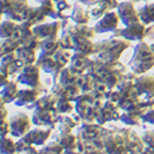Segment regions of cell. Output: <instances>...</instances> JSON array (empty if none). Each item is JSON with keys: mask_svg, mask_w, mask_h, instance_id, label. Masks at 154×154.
<instances>
[{"mask_svg": "<svg viewBox=\"0 0 154 154\" xmlns=\"http://www.w3.org/2000/svg\"><path fill=\"white\" fill-rule=\"evenodd\" d=\"M42 49H43V51L46 52V54H51L52 51H54L56 49H57V42L54 43V41L51 37H49L48 39V42H43L42 43Z\"/></svg>", "mask_w": 154, "mask_h": 154, "instance_id": "obj_15", "label": "cell"}, {"mask_svg": "<svg viewBox=\"0 0 154 154\" xmlns=\"http://www.w3.org/2000/svg\"><path fill=\"white\" fill-rule=\"evenodd\" d=\"M58 24L57 23H51V24H43V26H38L35 28V35L37 36H49L51 37V35L54 34V31H57Z\"/></svg>", "mask_w": 154, "mask_h": 154, "instance_id": "obj_8", "label": "cell"}, {"mask_svg": "<svg viewBox=\"0 0 154 154\" xmlns=\"http://www.w3.org/2000/svg\"><path fill=\"white\" fill-rule=\"evenodd\" d=\"M118 13L121 16L122 22L125 23L126 26L132 24V23L139 22V16L137 15L134 8L130 2H123L118 6Z\"/></svg>", "mask_w": 154, "mask_h": 154, "instance_id": "obj_3", "label": "cell"}, {"mask_svg": "<svg viewBox=\"0 0 154 154\" xmlns=\"http://www.w3.org/2000/svg\"><path fill=\"white\" fill-rule=\"evenodd\" d=\"M143 118H144V119H146V121H148V122L154 123V111L153 110H152V111H149V112H148L146 116H144Z\"/></svg>", "mask_w": 154, "mask_h": 154, "instance_id": "obj_16", "label": "cell"}, {"mask_svg": "<svg viewBox=\"0 0 154 154\" xmlns=\"http://www.w3.org/2000/svg\"><path fill=\"white\" fill-rule=\"evenodd\" d=\"M140 17L144 22H152L154 21V5H148L146 7L140 9Z\"/></svg>", "mask_w": 154, "mask_h": 154, "instance_id": "obj_10", "label": "cell"}, {"mask_svg": "<svg viewBox=\"0 0 154 154\" xmlns=\"http://www.w3.org/2000/svg\"><path fill=\"white\" fill-rule=\"evenodd\" d=\"M117 22H118V19H117V15L115 13H108L100 22L96 24L95 30L99 31V32L114 30L117 27Z\"/></svg>", "mask_w": 154, "mask_h": 154, "instance_id": "obj_5", "label": "cell"}, {"mask_svg": "<svg viewBox=\"0 0 154 154\" xmlns=\"http://www.w3.org/2000/svg\"><path fill=\"white\" fill-rule=\"evenodd\" d=\"M154 65V54L151 52L149 48L144 43H140L137 49L136 54L132 59L131 67L137 73H144Z\"/></svg>", "mask_w": 154, "mask_h": 154, "instance_id": "obj_1", "label": "cell"}, {"mask_svg": "<svg viewBox=\"0 0 154 154\" xmlns=\"http://www.w3.org/2000/svg\"><path fill=\"white\" fill-rule=\"evenodd\" d=\"M64 75H65V73H63ZM65 79H69V77H67V73H66V75H65ZM69 84H73L72 81H69V80H67L66 82H65V85H69Z\"/></svg>", "mask_w": 154, "mask_h": 154, "instance_id": "obj_18", "label": "cell"}, {"mask_svg": "<svg viewBox=\"0 0 154 154\" xmlns=\"http://www.w3.org/2000/svg\"><path fill=\"white\" fill-rule=\"evenodd\" d=\"M19 81L22 84H27L31 87L38 85V69L35 66L24 67L22 73L19 77Z\"/></svg>", "mask_w": 154, "mask_h": 154, "instance_id": "obj_4", "label": "cell"}, {"mask_svg": "<svg viewBox=\"0 0 154 154\" xmlns=\"http://www.w3.org/2000/svg\"><path fill=\"white\" fill-rule=\"evenodd\" d=\"M136 89L139 94L146 93L148 96L154 95V78L153 77H146L140 78L138 81L136 82Z\"/></svg>", "mask_w": 154, "mask_h": 154, "instance_id": "obj_6", "label": "cell"}, {"mask_svg": "<svg viewBox=\"0 0 154 154\" xmlns=\"http://www.w3.org/2000/svg\"><path fill=\"white\" fill-rule=\"evenodd\" d=\"M99 0H81V2H84L86 5H92V4H95V2H97Z\"/></svg>", "mask_w": 154, "mask_h": 154, "instance_id": "obj_17", "label": "cell"}, {"mask_svg": "<svg viewBox=\"0 0 154 154\" xmlns=\"http://www.w3.org/2000/svg\"><path fill=\"white\" fill-rule=\"evenodd\" d=\"M152 49H153V50H154V45H152Z\"/></svg>", "mask_w": 154, "mask_h": 154, "instance_id": "obj_19", "label": "cell"}, {"mask_svg": "<svg viewBox=\"0 0 154 154\" xmlns=\"http://www.w3.org/2000/svg\"><path fill=\"white\" fill-rule=\"evenodd\" d=\"M12 134L16 137H21L29 130V119L24 114H19L11 119Z\"/></svg>", "mask_w": 154, "mask_h": 154, "instance_id": "obj_2", "label": "cell"}, {"mask_svg": "<svg viewBox=\"0 0 154 154\" xmlns=\"http://www.w3.org/2000/svg\"><path fill=\"white\" fill-rule=\"evenodd\" d=\"M15 30V24L12 22H4L2 23V27H1V34H2V37H9L12 36V34H14Z\"/></svg>", "mask_w": 154, "mask_h": 154, "instance_id": "obj_12", "label": "cell"}, {"mask_svg": "<svg viewBox=\"0 0 154 154\" xmlns=\"http://www.w3.org/2000/svg\"><path fill=\"white\" fill-rule=\"evenodd\" d=\"M17 56L23 63H32L34 60V54L28 48H20L17 49Z\"/></svg>", "mask_w": 154, "mask_h": 154, "instance_id": "obj_11", "label": "cell"}, {"mask_svg": "<svg viewBox=\"0 0 154 154\" xmlns=\"http://www.w3.org/2000/svg\"><path fill=\"white\" fill-rule=\"evenodd\" d=\"M11 84V91H8L9 88H5L2 91V97H4V101H12L13 97L16 95V85L13 84V82H9Z\"/></svg>", "mask_w": 154, "mask_h": 154, "instance_id": "obj_13", "label": "cell"}, {"mask_svg": "<svg viewBox=\"0 0 154 154\" xmlns=\"http://www.w3.org/2000/svg\"><path fill=\"white\" fill-rule=\"evenodd\" d=\"M122 35L129 39H141L144 36V26L139 22L129 24L128 28L122 31Z\"/></svg>", "mask_w": 154, "mask_h": 154, "instance_id": "obj_7", "label": "cell"}, {"mask_svg": "<svg viewBox=\"0 0 154 154\" xmlns=\"http://www.w3.org/2000/svg\"><path fill=\"white\" fill-rule=\"evenodd\" d=\"M37 96V93L34 92V91H21L19 92L17 95V101H16V104H26V103H29L35 100V97Z\"/></svg>", "mask_w": 154, "mask_h": 154, "instance_id": "obj_9", "label": "cell"}, {"mask_svg": "<svg viewBox=\"0 0 154 154\" xmlns=\"http://www.w3.org/2000/svg\"><path fill=\"white\" fill-rule=\"evenodd\" d=\"M73 15H77V16H72L73 20L77 23H87V21H88V17L86 16L85 12L81 8L75 7L74 12H73Z\"/></svg>", "mask_w": 154, "mask_h": 154, "instance_id": "obj_14", "label": "cell"}]
</instances>
